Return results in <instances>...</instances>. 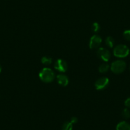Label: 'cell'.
Wrapping results in <instances>:
<instances>
[{
  "label": "cell",
  "mask_w": 130,
  "mask_h": 130,
  "mask_svg": "<svg viewBox=\"0 0 130 130\" xmlns=\"http://www.w3.org/2000/svg\"><path fill=\"white\" fill-rule=\"evenodd\" d=\"M39 77L43 82L50 83L54 80L55 73L51 68H44L40 72Z\"/></svg>",
  "instance_id": "1"
},
{
  "label": "cell",
  "mask_w": 130,
  "mask_h": 130,
  "mask_svg": "<svg viewBox=\"0 0 130 130\" xmlns=\"http://www.w3.org/2000/svg\"><path fill=\"white\" fill-rule=\"evenodd\" d=\"M130 51L125 45H118L113 49V55L119 58H124L129 54Z\"/></svg>",
  "instance_id": "2"
},
{
  "label": "cell",
  "mask_w": 130,
  "mask_h": 130,
  "mask_svg": "<svg viewBox=\"0 0 130 130\" xmlns=\"http://www.w3.org/2000/svg\"><path fill=\"white\" fill-rule=\"evenodd\" d=\"M126 68V63L122 60H117L113 61L111 64V70L116 74L122 73Z\"/></svg>",
  "instance_id": "3"
},
{
  "label": "cell",
  "mask_w": 130,
  "mask_h": 130,
  "mask_svg": "<svg viewBox=\"0 0 130 130\" xmlns=\"http://www.w3.org/2000/svg\"><path fill=\"white\" fill-rule=\"evenodd\" d=\"M54 68L57 70V71L60 72H65L67 70L68 68V65H67V62L64 61L63 59H59L55 62L54 63Z\"/></svg>",
  "instance_id": "4"
},
{
  "label": "cell",
  "mask_w": 130,
  "mask_h": 130,
  "mask_svg": "<svg viewBox=\"0 0 130 130\" xmlns=\"http://www.w3.org/2000/svg\"><path fill=\"white\" fill-rule=\"evenodd\" d=\"M97 54L100 58L102 59L104 61H106V62L109 61V59H110V52H109V51L103 48V47L100 48L98 50Z\"/></svg>",
  "instance_id": "5"
},
{
  "label": "cell",
  "mask_w": 130,
  "mask_h": 130,
  "mask_svg": "<svg viewBox=\"0 0 130 130\" xmlns=\"http://www.w3.org/2000/svg\"><path fill=\"white\" fill-rule=\"evenodd\" d=\"M102 38L97 35H94L91 38L89 41V48L91 49L97 48L100 47L101 43H102Z\"/></svg>",
  "instance_id": "6"
},
{
  "label": "cell",
  "mask_w": 130,
  "mask_h": 130,
  "mask_svg": "<svg viewBox=\"0 0 130 130\" xmlns=\"http://www.w3.org/2000/svg\"><path fill=\"white\" fill-rule=\"evenodd\" d=\"M109 84V79L107 77H102L95 82V87L97 90H102Z\"/></svg>",
  "instance_id": "7"
},
{
  "label": "cell",
  "mask_w": 130,
  "mask_h": 130,
  "mask_svg": "<svg viewBox=\"0 0 130 130\" xmlns=\"http://www.w3.org/2000/svg\"><path fill=\"white\" fill-rule=\"evenodd\" d=\"M57 81L61 86H67L69 83V80L67 76L63 74H59L57 76Z\"/></svg>",
  "instance_id": "8"
},
{
  "label": "cell",
  "mask_w": 130,
  "mask_h": 130,
  "mask_svg": "<svg viewBox=\"0 0 130 130\" xmlns=\"http://www.w3.org/2000/svg\"><path fill=\"white\" fill-rule=\"evenodd\" d=\"M116 130H130V124L126 121H121L116 126Z\"/></svg>",
  "instance_id": "9"
},
{
  "label": "cell",
  "mask_w": 130,
  "mask_h": 130,
  "mask_svg": "<svg viewBox=\"0 0 130 130\" xmlns=\"http://www.w3.org/2000/svg\"><path fill=\"white\" fill-rule=\"evenodd\" d=\"M105 43L106 45L108 46L110 48H112L114 45L115 43V40L112 37H108L105 40Z\"/></svg>",
  "instance_id": "10"
},
{
  "label": "cell",
  "mask_w": 130,
  "mask_h": 130,
  "mask_svg": "<svg viewBox=\"0 0 130 130\" xmlns=\"http://www.w3.org/2000/svg\"><path fill=\"white\" fill-rule=\"evenodd\" d=\"M109 68L110 67L108 64H102L99 67V72L102 73H106L108 72Z\"/></svg>",
  "instance_id": "11"
},
{
  "label": "cell",
  "mask_w": 130,
  "mask_h": 130,
  "mask_svg": "<svg viewBox=\"0 0 130 130\" xmlns=\"http://www.w3.org/2000/svg\"><path fill=\"white\" fill-rule=\"evenodd\" d=\"M42 63L43 64L45 65H49L52 63V59L51 57H47V56H44L42 58Z\"/></svg>",
  "instance_id": "12"
},
{
  "label": "cell",
  "mask_w": 130,
  "mask_h": 130,
  "mask_svg": "<svg viewBox=\"0 0 130 130\" xmlns=\"http://www.w3.org/2000/svg\"><path fill=\"white\" fill-rule=\"evenodd\" d=\"M62 130H73V124L71 122H66L62 126Z\"/></svg>",
  "instance_id": "13"
},
{
  "label": "cell",
  "mask_w": 130,
  "mask_h": 130,
  "mask_svg": "<svg viewBox=\"0 0 130 130\" xmlns=\"http://www.w3.org/2000/svg\"><path fill=\"white\" fill-rule=\"evenodd\" d=\"M122 116L124 119L130 118V111L128 108H124L122 112Z\"/></svg>",
  "instance_id": "14"
},
{
  "label": "cell",
  "mask_w": 130,
  "mask_h": 130,
  "mask_svg": "<svg viewBox=\"0 0 130 130\" xmlns=\"http://www.w3.org/2000/svg\"><path fill=\"white\" fill-rule=\"evenodd\" d=\"M100 29V26L99 24L97 22H94L92 26V29L94 32H97L98 31H99Z\"/></svg>",
  "instance_id": "15"
},
{
  "label": "cell",
  "mask_w": 130,
  "mask_h": 130,
  "mask_svg": "<svg viewBox=\"0 0 130 130\" xmlns=\"http://www.w3.org/2000/svg\"><path fill=\"white\" fill-rule=\"evenodd\" d=\"M123 37L126 40L130 41V30L127 29L124 31L123 32Z\"/></svg>",
  "instance_id": "16"
},
{
  "label": "cell",
  "mask_w": 130,
  "mask_h": 130,
  "mask_svg": "<svg viewBox=\"0 0 130 130\" xmlns=\"http://www.w3.org/2000/svg\"><path fill=\"white\" fill-rule=\"evenodd\" d=\"M124 104H125V106H126V107L130 108V97L128 98H127V99L126 100V101H125V102H124Z\"/></svg>",
  "instance_id": "17"
},
{
  "label": "cell",
  "mask_w": 130,
  "mask_h": 130,
  "mask_svg": "<svg viewBox=\"0 0 130 130\" xmlns=\"http://www.w3.org/2000/svg\"><path fill=\"white\" fill-rule=\"evenodd\" d=\"M77 121H78V120H77V117H72V119H71V121H70V122H72V124H75V123H77Z\"/></svg>",
  "instance_id": "18"
},
{
  "label": "cell",
  "mask_w": 130,
  "mask_h": 130,
  "mask_svg": "<svg viewBox=\"0 0 130 130\" xmlns=\"http://www.w3.org/2000/svg\"><path fill=\"white\" fill-rule=\"evenodd\" d=\"M2 70V67H1V65H0V73H1Z\"/></svg>",
  "instance_id": "19"
}]
</instances>
